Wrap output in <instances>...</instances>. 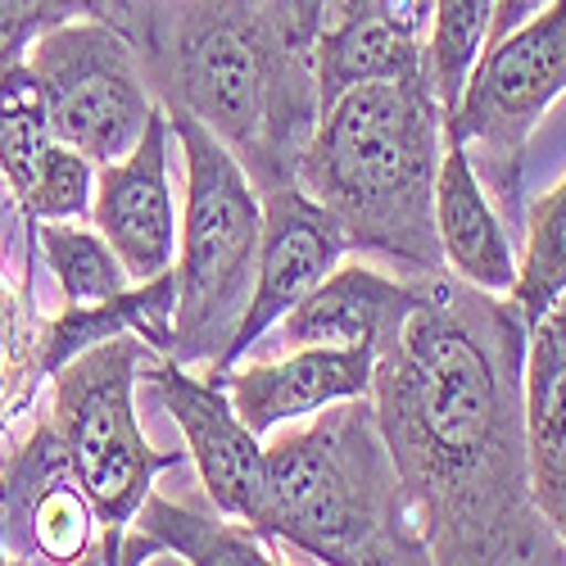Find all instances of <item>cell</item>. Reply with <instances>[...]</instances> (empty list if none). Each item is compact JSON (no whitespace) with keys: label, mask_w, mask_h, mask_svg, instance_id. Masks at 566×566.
I'll return each mask as SVG.
<instances>
[{"label":"cell","mask_w":566,"mask_h":566,"mask_svg":"<svg viewBox=\"0 0 566 566\" xmlns=\"http://www.w3.org/2000/svg\"><path fill=\"white\" fill-rule=\"evenodd\" d=\"M526 332L522 308L507 295L436 272L403 332L376 354L367 399L431 562H566L562 539L531 499L522 417Z\"/></svg>","instance_id":"6da1fadb"},{"label":"cell","mask_w":566,"mask_h":566,"mask_svg":"<svg viewBox=\"0 0 566 566\" xmlns=\"http://www.w3.org/2000/svg\"><path fill=\"white\" fill-rule=\"evenodd\" d=\"M123 32L164 109L213 132L259 191L295 181L322 101L291 0H132Z\"/></svg>","instance_id":"7a4b0ae2"},{"label":"cell","mask_w":566,"mask_h":566,"mask_svg":"<svg viewBox=\"0 0 566 566\" xmlns=\"http://www.w3.org/2000/svg\"><path fill=\"white\" fill-rule=\"evenodd\" d=\"M440 159L444 109L427 77L363 82L322 109L295 186L336 218L349 250L421 281L444 272L436 235Z\"/></svg>","instance_id":"3957f363"},{"label":"cell","mask_w":566,"mask_h":566,"mask_svg":"<svg viewBox=\"0 0 566 566\" xmlns=\"http://www.w3.org/2000/svg\"><path fill=\"white\" fill-rule=\"evenodd\" d=\"M254 531L272 548L336 566L431 562L367 395L313 412L308 427L263 449Z\"/></svg>","instance_id":"277c9868"},{"label":"cell","mask_w":566,"mask_h":566,"mask_svg":"<svg viewBox=\"0 0 566 566\" xmlns=\"http://www.w3.org/2000/svg\"><path fill=\"white\" fill-rule=\"evenodd\" d=\"M168 123L186 159V209L172 259L177 313L168 358L186 367H218L254 295L263 196L250 172L235 164V155L191 114L168 109Z\"/></svg>","instance_id":"5b68a950"},{"label":"cell","mask_w":566,"mask_h":566,"mask_svg":"<svg viewBox=\"0 0 566 566\" xmlns=\"http://www.w3.org/2000/svg\"><path fill=\"white\" fill-rule=\"evenodd\" d=\"M146 354L155 349H146L136 336H109L51 371V412H45V421L55 427L77 485L101 516V562L109 566H118L123 531L132 526L136 507L146 503L164 471L186 458V449H150L136 421L132 390L140 367H146Z\"/></svg>","instance_id":"8992f818"},{"label":"cell","mask_w":566,"mask_h":566,"mask_svg":"<svg viewBox=\"0 0 566 566\" xmlns=\"http://www.w3.org/2000/svg\"><path fill=\"white\" fill-rule=\"evenodd\" d=\"M566 91V0L490 41L444 132L467 150L485 191L522 213V168L539 118Z\"/></svg>","instance_id":"52a82bcc"},{"label":"cell","mask_w":566,"mask_h":566,"mask_svg":"<svg viewBox=\"0 0 566 566\" xmlns=\"http://www.w3.org/2000/svg\"><path fill=\"white\" fill-rule=\"evenodd\" d=\"M51 136L91 164L123 159L155 109V91L123 28L105 19H73L28 45Z\"/></svg>","instance_id":"ba28073f"},{"label":"cell","mask_w":566,"mask_h":566,"mask_svg":"<svg viewBox=\"0 0 566 566\" xmlns=\"http://www.w3.org/2000/svg\"><path fill=\"white\" fill-rule=\"evenodd\" d=\"M146 381L159 390L177 431L186 436V458L196 462L209 503L254 531L263 499V444L235 412L227 386L213 371L196 376L168 354H146Z\"/></svg>","instance_id":"9c48e42d"},{"label":"cell","mask_w":566,"mask_h":566,"mask_svg":"<svg viewBox=\"0 0 566 566\" xmlns=\"http://www.w3.org/2000/svg\"><path fill=\"white\" fill-rule=\"evenodd\" d=\"M259 196H263V241H259V268H254V295L241 326H235V340L227 345L213 371H227L245 354H254V345L272 326L349 254L336 218L317 200H308L295 181L272 186V191H259Z\"/></svg>","instance_id":"30bf717a"},{"label":"cell","mask_w":566,"mask_h":566,"mask_svg":"<svg viewBox=\"0 0 566 566\" xmlns=\"http://www.w3.org/2000/svg\"><path fill=\"white\" fill-rule=\"evenodd\" d=\"M168 109L155 101L140 140L114 164L96 168L91 227L114 245L127 281H150L177 259V209L168 191Z\"/></svg>","instance_id":"8fae6325"},{"label":"cell","mask_w":566,"mask_h":566,"mask_svg":"<svg viewBox=\"0 0 566 566\" xmlns=\"http://www.w3.org/2000/svg\"><path fill=\"white\" fill-rule=\"evenodd\" d=\"M427 276H386L367 263H336L317 286L272 326L281 349H371L381 354L417 308Z\"/></svg>","instance_id":"7c38bea8"},{"label":"cell","mask_w":566,"mask_h":566,"mask_svg":"<svg viewBox=\"0 0 566 566\" xmlns=\"http://www.w3.org/2000/svg\"><path fill=\"white\" fill-rule=\"evenodd\" d=\"M213 371V367H209ZM376 354L371 349H286L276 363H235L227 371H213L227 386L235 412L245 427L263 440L281 421H300L340 399H358L371 390Z\"/></svg>","instance_id":"4fadbf2b"},{"label":"cell","mask_w":566,"mask_h":566,"mask_svg":"<svg viewBox=\"0 0 566 566\" xmlns=\"http://www.w3.org/2000/svg\"><path fill=\"white\" fill-rule=\"evenodd\" d=\"M522 417L531 499L566 548V295L526 332Z\"/></svg>","instance_id":"5bb4252c"},{"label":"cell","mask_w":566,"mask_h":566,"mask_svg":"<svg viewBox=\"0 0 566 566\" xmlns=\"http://www.w3.org/2000/svg\"><path fill=\"white\" fill-rule=\"evenodd\" d=\"M436 235L444 268L476 291L512 295L516 254L507 241V227L494 213L485 181L471 168L467 150L444 132V159L436 172Z\"/></svg>","instance_id":"9a60e30c"},{"label":"cell","mask_w":566,"mask_h":566,"mask_svg":"<svg viewBox=\"0 0 566 566\" xmlns=\"http://www.w3.org/2000/svg\"><path fill=\"white\" fill-rule=\"evenodd\" d=\"M431 6H408L386 14H363L336 28H322L313 41V69H317V101L322 109L349 86L363 82H390L421 73V28H427Z\"/></svg>","instance_id":"2e32d148"},{"label":"cell","mask_w":566,"mask_h":566,"mask_svg":"<svg viewBox=\"0 0 566 566\" xmlns=\"http://www.w3.org/2000/svg\"><path fill=\"white\" fill-rule=\"evenodd\" d=\"M172 313H177V276L172 268L132 281L127 291L96 300V304H64L60 317L41 322V371L51 381V371L64 367L73 354L101 345L109 336H136L155 354H172Z\"/></svg>","instance_id":"e0dca14e"},{"label":"cell","mask_w":566,"mask_h":566,"mask_svg":"<svg viewBox=\"0 0 566 566\" xmlns=\"http://www.w3.org/2000/svg\"><path fill=\"white\" fill-rule=\"evenodd\" d=\"M155 553H177L181 562L196 566H250V562H281L276 548L250 531L235 516H205L186 503H172L164 494H146V503L136 507L132 526L123 531V548H118V566L146 562Z\"/></svg>","instance_id":"ac0fdd59"},{"label":"cell","mask_w":566,"mask_h":566,"mask_svg":"<svg viewBox=\"0 0 566 566\" xmlns=\"http://www.w3.org/2000/svg\"><path fill=\"white\" fill-rule=\"evenodd\" d=\"M494 0H431L427 36H421V77L431 96L440 101L444 118L453 114L462 86L476 69L485 41H490Z\"/></svg>","instance_id":"d6986e66"},{"label":"cell","mask_w":566,"mask_h":566,"mask_svg":"<svg viewBox=\"0 0 566 566\" xmlns=\"http://www.w3.org/2000/svg\"><path fill=\"white\" fill-rule=\"evenodd\" d=\"M41 263L51 268L64 304H96L127 291V268L118 263L114 245L86 222H28Z\"/></svg>","instance_id":"ffe728a7"},{"label":"cell","mask_w":566,"mask_h":566,"mask_svg":"<svg viewBox=\"0 0 566 566\" xmlns=\"http://www.w3.org/2000/svg\"><path fill=\"white\" fill-rule=\"evenodd\" d=\"M41 322L32 304V272L10 286L0 276V440L32 408L45 371H41Z\"/></svg>","instance_id":"44dd1931"},{"label":"cell","mask_w":566,"mask_h":566,"mask_svg":"<svg viewBox=\"0 0 566 566\" xmlns=\"http://www.w3.org/2000/svg\"><path fill=\"white\" fill-rule=\"evenodd\" d=\"M566 295V177L526 209V254L516 259L512 304L526 326L539 322Z\"/></svg>","instance_id":"7402d4cb"},{"label":"cell","mask_w":566,"mask_h":566,"mask_svg":"<svg viewBox=\"0 0 566 566\" xmlns=\"http://www.w3.org/2000/svg\"><path fill=\"white\" fill-rule=\"evenodd\" d=\"M91 191H96V164L64 140H51L14 205L28 222H91Z\"/></svg>","instance_id":"603a6c76"},{"label":"cell","mask_w":566,"mask_h":566,"mask_svg":"<svg viewBox=\"0 0 566 566\" xmlns=\"http://www.w3.org/2000/svg\"><path fill=\"white\" fill-rule=\"evenodd\" d=\"M132 0H0V55L28 45L73 19H105L114 28L127 23Z\"/></svg>","instance_id":"cb8c5ba5"},{"label":"cell","mask_w":566,"mask_h":566,"mask_svg":"<svg viewBox=\"0 0 566 566\" xmlns=\"http://www.w3.org/2000/svg\"><path fill=\"white\" fill-rule=\"evenodd\" d=\"M548 6H557V0H494V19H490V41H499V36H507L512 28H522L526 19H535L539 10H548ZM485 41V45H490Z\"/></svg>","instance_id":"d4e9b609"}]
</instances>
